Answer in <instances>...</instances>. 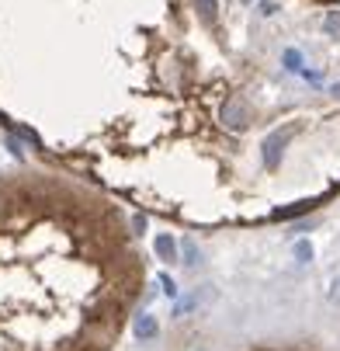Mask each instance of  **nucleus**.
<instances>
[{
  "label": "nucleus",
  "instance_id": "nucleus-1",
  "mask_svg": "<svg viewBox=\"0 0 340 351\" xmlns=\"http://www.w3.org/2000/svg\"><path fill=\"white\" fill-rule=\"evenodd\" d=\"M0 122L177 223L302 216L340 184V0H0Z\"/></svg>",
  "mask_w": 340,
  "mask_h": 351
},
{
  "label": "nucleus",
  "instance_id": "nucleus-2",
  "mask_svg": "<svg viewBox=\"0 0 340 351\" xmlns=\"http://www.w3.org/2000/svg\"><path fill=\"white\" fill-rule=\"evenodd\" d=\"M146 289L132 216L63 171L0 174V351H112Z\"/></svg>",
  "mask_w": 340,
  "mask_h": 351
},
{
  "label": "nucleus",
  "instance_id": "nucleus-3",
  "mask_svg": "<svg viewBox=\"0 0 340 351\" xmlns=\"http://www.w3.org/2000/svg\"><path fill=\"white\" fill-rule=\"evenodd\" d=\"M132 334H135L139 341H153V337L160 334V320H157L153 313H135V317H132Z\"/></svg>",
  "mask_w": 340,
  "mask_h": 351
},
{
  "label": "nucleus",
  "instance_id": "nucleus-4",
  "mask_svg": "<svg viewBox=\"0 0 340 351\" xmlns=\"http://www.w3.org/2000/svg\"><path fill=\"white\" fill-rule=\"evenodd\" d=\"M153 250H157V258H160L164 265L181 261V254H177V240H174L170 233H157V237H153Z\"/></svg>",
  "mask_w": 340,
  "mask_h": 351
},
{
  "label": "nucleus",
  "instance_id": "nucleus-5",
  "mask_svg": "<svg viewBox=\"0 0 340 351\" xmlns=\"http://www.w3.org/2000/svg\"><path fill=\"white\" fill-rule=\"evenodd\" d=\"M212 295H215V292H212V285H202V292H191V295L184 299V303H177V306H174V317H184L187 310H198V306H205Z\"/></svg>",
  "mask_w": 340,
  "mask_h": 351
},
{
  "label": "nucleus",
  "instance_id": "nucleus-6",
  "mask_svg": "<svg viewBox=\"0 0 340 351\" xmlns=\"http://www.w3.org/2000/svg\"><path fill=\"white\" fill-rule=\"evenodd\" d=\"M198 261H202V250H198V243H194V240L187 237V240H184V265H187V268H194Z\"/></svg>",
  "mask_w": 340,
  "mask_h": 351
},
{
  "label": "nucleus",
  "instance_id": "nucleus-7",
  "mask_svg": "<svg viewBox=\"0 0 340 351\" xmlns=\"http://www.w3.org/2000/svg\"><path fill=\"white\" fill-rule=\"evenodd\" d=\"M291 254H296L299 265H309V261H313V243H309V240H299L296 247H291Z\"/></svg>",
  "mask_w": 340,
  "mask_h": 351
},
{
  "label": "nucleus",
  "instance_id": "nucleus-8",
  "mask_svg": "<svg viewBox=\"0 0 340 351\" xmlns=\"http://www.w3.org/2000/svg\"><path fill=\"white\" fill-rule=\"evenodd\" d=\"M160 289H164V295H170V299H174V295L181 292V289H177V282H174V278H170L167 271H160Z\"/></svg>",
  "mask_w": 340,
  "mask_h": 351
},
{
  "label": "nucleus",
  "instance_id": "nucleus-9",
  "mask_svg": "<svg viewBox=\"0 0 340 351\" xmlns=\"http://www.w3.org/2000/svg\"><path fill=\"white\" fill-rule=\"evenodd\" d=\"M326 299H330V303H333V306L340 310V275H337V278L330 282V292H326Z\"/></svg>",
  "mask_w": 340,
  "mask_h": 351
},
{
  "label": "nucleus",
  "instance_id": "nucleus-10",
  "mask_svg": "<svg viewBox=\"0 0 340 351\" xmlns=\"http://www.w3.org/2000/svg\"><path fill=\"white\" fill-rule=\"evenodd\" d=\"M257 351H274V348H257Z\"/></svg>",
  "mask_w": 340,
  "mask_h": 351
}]
</instances>
